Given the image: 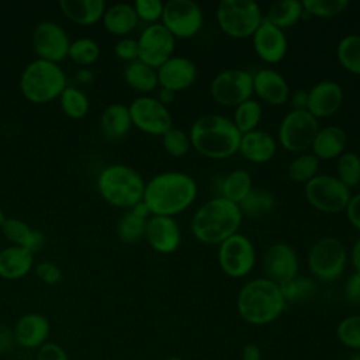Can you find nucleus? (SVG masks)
Instances as JSON below:
<instances>
[{"label":"nucleus","mask_w":360,"mask_h":360,"mask_svg":"<svg viewBox=\"0 0 360 360\" xmlns=\"http://www.w3.org/2000/svg\"><path fill=\"white\" fill-rule=\"evenodd\" d=\"M195 180L183 172H162L145 183L142 201L152 215L176 217L186 211L197 198Z\"/></svg>","instance_id":"f257e3e1"},{"label":"nucleus","mask_w":360,"mask_h":360,"mask_svg":"<svg viewBox=\"0 0 360 360\" xmlns=\"http://www.w3.org/2000/svg\"><path fill=\"white\" fill-rule=\"evenodd\" d=\"M129 211L134 212L135 215H138L139 218H143V219H148L152 215L149 208H148V205L143 201H139L138 204H135Z\"/></svg>","instance_id":"bf43d9fd"},{"label":"nucleus","mask_w":360,"mask_h":360,"mask_svg":"<svg viewBox=\"0 0 360 360\" xmlns=\"http://www.w3.org/2000/svg\"><path fill=\"white\" fill-rule=\"evenodd\" d=\"M204 22L201 7L193 0H169L163 6L160 24L174 37L188 39L195 37Z\"/></svg>","instance_id":"ddd939ff"},{"label":"nucleus","mask_w":360,"mask_h":360,"mask_svg":"<svg viewBox=\"0 0 360 360\" xmlns=\"http://www.w3.org/2000/svg\"><path fill=\"white\" fill-rule=\"evenodd\" d=\"M97 190L110 205L131 210L142 201L145 181L134 167L115 163L101 170L97 177Z\"/></svg>","instance_id":"39448f33"},{"label":"nucleus","mask_w":360,"mask_h":360,"mask_svg":"<svg viewBox=\"0 0 360 360\" xmlns=\"http://www.w3.org/2000/svg\"><path fill=\"white\" fill-rule=\"evenodd\" d=\"M252 42L255 53L267 65L281 62L288 51V41L284 31L273 25L264 17L252 35Z\"/></svg>","instance_id":"a211bd4d"},{"label":"nucleus","mask_w":360,"mask_h":360,"mask_svg":"<svg viewBox=\"0 0 360 360\" xmlns=\"http://www.w3.org/2000/svg\"><path fill=\"white\" fill-rule=\"evenodd\" d=\"M253 94L270 105H283L290 98V86L281 73L264 68L253 75Z\"/></svg>","instance_id":"5701e85b"},{"label":"nucleus","mask_w":360,"mask_h":360,"mask_svg":"<svg viewBox=\"0 0 360 360\" xmlns=\"http://www.w3.org/2000/svg\"><path fill=\"white\" fill-rule=\"evenodd\" d=\"M114 52L117 55V58H120L121 60L125 62H134L138 59V41L129 37H124L121 38L115 46H114Z\"/></svg>","instance_id":"09e8293b"},{"label":"nucleus","mask_w":360,"mask_h":360,"mask_svg":"<svg viewBox=\"0 0 360 360\" xmlns=\"http://www.w3.org/2000/svg\"><path fill=\"white\" fill-rule=\"evenodd\" d=\"M6 219H7V218H6L4 212H3V210H0V228L3 226V224L6 222Z\"/></svg>","instance_id":"e2e57ef3"},{"label":"nucleus","mask_w":360,"mask_h":360,"mask_svg":"<svg viewBox=\"0 0 360 360\" xmlns=\"http://www.w3.org/2000/svg\"><path fill=\"white\" fill-rule=\"evenodd\" d=\"M345 100L343 89L333 80H322L308 90L307 111L318 121L329 118L342 107Z\"/></svg>","instance_id":"4be33fe9"},{"label":"nucleus","mask_w":360,"mask_h":360,"mask_svg":"<svg viewBox=\"0 0 360 360\" xmlns=\"http://www.w3.org/2000/svg\"><path fill=\"white\" fill-rule=\"evenodd\" d=\"M345 214H346V218L349 221V224L360 231V193H356L353 195H350L349 198V202L345 208Z\"/></svg>","instance_id":"603ef678"},{"label":"nucleus","mask_w":360,"mask_h":360,"mask_svg":"<svg viewBox=\"0 0 360 360\" xmlns=\"http://www.w3.org/2000/svg\"><path fill=\"white\" fill-rule=\"evenodd\" d=\"M143 238L155 252L172 255L180 248L181 231L173 217L150 215L146 221Z\"/></svg>","instance_id":"6ab92c4d"},{"label":"nucleus","mask_w":360,"mask_h":360,"mask_svg":"<svg viewBox=\"0 0 360 360\" xmlns=\"http://www.w3.org/2000/svg\"><path fill=\"white\" fill-rule=\"evenodd\" d=\"M264 277L277 285H283L298 276V256L295 249L284 242L271 243L262 259Z\"/></svg>","instance_id":"f3484780"},{"label":"nucleus","mask_w":360,"mask_h":360,"mask_svg":"<svg viewBox=\"0 0 360 360\" xmlns=\"http://www.w3.org/2000/svg\"><path fill=\"white\" fill-rule=\"evenodd\" d=\"M345 298L349 304L360 307V273H352L345 283Z\"/></svg>","instance_id":"3c124183"},{"label":"nucleus","mask_w":360,"mask_h":360,"mask_svg":"<svg viewBox=\"0 0 360 360\" xmlns=\"http://www.w3.org/2000/svg\"><path fill=\"white\" fill-rule=\"evenodd\" d=\"M304 13L316 18H332L346 11L349 0H304Z\"/></svg>","instance_id":"c03bdc74"},{"label":"nucleus","mask_w":360,"mask_h":360,"mask_svg":"<svg viewBox=\"0 0 360 360\" xmlns=\"http://www.w3.org/2000/svg\"><path fill=\"white\" fill-rule=\"evenodd\" d=\"M68 58H70L76 65L90 66L100 58L98 44L87 37L75 39L70 42Z\"/></svg>","instance_id":"a19ab883"},{"label":"nucleus","mask_w":360,"mask_h":360,"mask_svg":"<svg viewBox=\"0 0 360 360\" xmlns=\"http://www.w3.org/2000/svg\"><path fill=\"white\" fill-rule=\"evenodd\" d=\"M336 177L349 188L360 184V156L354 152H343L336 159Z\"/></svg>","instance_id":"ea45409f"},{"label":"nucleus","mask_w":360,"mask_h":360,"mask_svg":"<svg viewBox=\"0 0 360 360\" xmlns=\"http://www.w3.org/2000/svg\"><path fill=\"white\" fill-rule=\"evenodd\" d=\"M35 274L38 276V278L41 281H44L45 284H49V285L59 283L60 277H62L60 269L55 263H51V262L38 263L35 266Z\"/></svg>","instance_id":"8fccbe9b"},{"label":"nucleus","mask_w":360,"mask_h":360,"mask_svg":"<svg viewBox=\"0 0 360 360\" xmlns=\"http://www.w3.org/2000/svg\"><path fill=\"white\" fill-rule=\"evenodd\" d=\"M138 59L158 69L174 55L176 38L160 24H149L138 37Z\"/></svg>","instance_id":"2eb2a0df"},{"label":"nucleus","mask_w":360,"mask_h":360,"mask_svg":"<svg viewBox=\"0 0 360 360\" xmlns=\"http://www.w3.org/2000/svg\"><path fill=\"white\" fill-rule=\"evenodd\" d=\"M165 360H183V359L179 356H170V357H166Z\"/></svg>","instance_id":"0e129e2a"},{"label":"nucleus","mask_w":360,"mask_h":360,"mask_svg":"<svg viewBox=\"0 0 360 360\" xmlns=\"http://www.w3.org/2000/svg\"><path fill=\"white\" fill-rule=\"evenodd\" d=\"M70 39L68 32L53 21L39 22L32 32V48L38 59L59 63L68 58Z\"/></svg>","instance_id":"dca6fc26"},{"label":"nucleus","mask_w":360,"mask_h":360,"mask_svg":"<svg viewBox=\"0 0 360 360\" xmlns=\"http://www.w3.org/2000/svg\"><path fill=\"white\" fill-rule=\"evenodd\" d=\"M156 73L159 87L177 93L187 90L194 84L198 70L195 63L188 58L173 55L156 69Z\"/></svg>","instance_id":"aec40b11"},{"label":"nucleus","mask_w":360,"mask_h":360,"mask_svg":"<svg viewBox=\"0 0 360 360\" xmlns=\"http://www.w3.org/2000/svg\"><path fill=\"white\" fill-rule=\"evenodd\" d=\"M15 346L27 350H37L48 342L51 323L39 312H27L21 315L13 326Z\"/></svg>","instance_id":"412c9836"},{"label":"nucleus","mask_w":360,"mask_h":360,"mask_svg":"<svg viewBox=\"0 0 360 360\" xmlns=\"http://www.w3.org/2000/svg\"><path fill=\"white\" fill-rule=\"evenodd\" d=\"M346 360H360V352H353V353H350V354L346 357Z\"/></svg>","instance_id":"680f3d73"},{"label":"nucleus","mask_w":360,"mask_h":360,"mask_svg":"<svg viewBox=\"0 0 360 360\" xmlns=\"http://www.w3.org/2000/svg\"><path fill=\"white\" fill-rule=\"evenodd\" d=\"M1 232L13 246L24 248L31 253L38 252L45 243V235L41 231L32 229L18 218H7L1 226Z\"/></svg>","instance_id":"a878e982"},{"label":"nucleus","mask_w":360,"mask_h":360,"mask_svg":"<svg viewBox=\"0 0 360 360\" xmlns=\"http://www.w3.org/2000/svg\"><path fill=\"white\" fill-rule=\"evenodd\" d=\"M277 146L278 143L271 134L255 129L242 135L238 153L250 163L262 165L270 162L276 156Z\"/></svg>","instance_id":"b1692460"},{"label":"nucleus","mask_w":360,"mask_h":360,"mask_svg":"<svg viewBox=\"0 0 360 360\" xmlns=\"http://www.w3.org/2000/svg\"><path fill=\"white\" fill-rule=\"evenodd\" d=\"M217 259L224 274L231 278H242L256 264V249L246 235L238 232L218 245Z\"/></svg>","instance_id":"9b49d317"},{"label":"nucleus","mask_w":360,"mask_h":360,"mask_svg":"<svg viewBox=\"0 0 360 360\" xmlns=\"http://www.w3.org/2000/svg\"><path fill=\"white\" fill-rule=\"evenodd\" d=\"M304 195L312 208L323 214H339L345 211L352 194L336 176L316 174L304 184Z\"/></svg>","instance_id":"9d476101"},{"label":"nucleus","mask_w":360,"mask_h":360,"mask_svg":"<svg viewBox=\"0 0 360 360\" xmlns=\"http://www.w3.org/2000/svg\"><path fill=\"white\" fill-rule=\"evenodd\" d=\"M59 7L68 20L79 25L98 22L107 8L104 0H62Z\"/></svg>","instance_id":"bb28decb"},{"label":"nucleus","mask_w":360,"mask_h":360,"mask_svg":"<svg viewBox=\"0 0 360 360\" xmlns=\"http://www.w3.org/2000/svg\"><path fill=\"white\" fill-rule=\"evenodd\" d=\"M35 360H70V359L62 345L48 340L39 349H37Z\"/></svg>","instance_id":"de8ad7c7"},{"label":"nucleus","mask_w":360,"mask_h":360,"mask_svg":"<svg viewBox=\"0 0 360 360\" xmlns=\"http://www.w3.org/2000/svg\"><path fill=\"white\" fill-rule=\"evenodd\" d=\"M242 360H262V349L256 343H246L240 352Z\"/></svg>","instance_id":"6e6d98bb"},{"label":"nucleus","mask_w":360,"mask_h":360,"mask_svg":"<svg viewBox=\"0 0 360 360\" xmlns=\"http://www.w3.org/2000/svg\"><path fill=\"white\" fill-rule=\"evenodd\" d=\"M321 160L308 152L298 153L297 158L291 160L287 169V174L291 181L307 184L309 180H312L318 174Z\"/></svg>","instance_id":"4c0bfd02"},{"label":"nucleus","mask_w":360,"mask_h":360,"mask_svg":"<svg viewBox=\"0 0 360 360\" xmlns=\"http://www.w3.org/2000/svg\"><path fill=\"white\" fill-rule=\"evenodd\" d=\"M253 188L252 174L245 169H235L221 180V197L240 204Z\"/></svg>","instance_id":"473e14b6"},{"label":"nucleus","mask_w":360,"mask_h":360,"mask_svg":"<svg viewBox=\"0 0 360 360\" xmlns=\"http://www.w3.org/2000/svg\"><path fill=\"white\" fill-rule=\"evenodd\" d=\"M291 101V110H307L308 104V90H295L292 94H290Z\"/></svg>","instance_id":"5fc2aeb1"},{"label":"nucleus","mask_w":360,"mask_h":360,"mask_svg":"<svg viewBox=\"0 0 360 360\" xmlns=\"http://www.w3.org/2000/svg\"><path fill=\"white\" fill-rule=\"evenodd\" d=\"M336 58L339 65L349 73L360 76V35L347 34L336 46Z\"/></svg>","instance_id":"72a5a7b5"},{"label":"nucleus","mask_w":360,"mask_h":360,"mask_svg":"<svg viewBox=\"0 0 360 360\" xmlns=\"http://www.w3.org/2000/svg\"><path fill=\"white\" fill-rule=\"evenodd\" d=\"M162 146L167 155L173 158H181L191 149L190 135L181 128L172 127L162 135Z\"/></svg>","instance_id":"a18cd8bd"},{"label":"nucleus","mask_w":360,"mask_h":360,"mask_svg":"<svg viewBox=\"0 0 360 360\" xmlns=\"http://www.w3.org/2000/svg\"><path fill=\"white\" fill-rule=\"evenodd\" d=\"M211 97L222 107H236L253 96V75L243 69H225L210 84Z\"/></svg>","instance_id":"f8f14e48"},{"label":"nucleus","mask_w":360,"mask_h":360,"mask_svg":"<svg viewBox=\"0 0 360 360\" xmlns=\"http://www.w3.org/2000/svg\"><path fill=\"white\" fill-rule=\"evenodd\" d=\"M100 127L103 134L108 139L124 138L132 127L128 107L121 103H114L107 105L101 112Z\"/></svg>","instance_id":"c756f323"},{"label":"nucleus","mask_w":360,"mask_h":360,"mask_svg":"<svg viewBox=\"0 0 360 360\" xmlns=\"http://www.w3.org/2000/svg\"><path fill=\"white\" fill-rule=\"evenodd\" d=\"M338 340L353 352H360V314H352L340 319L336 326Z\"/></svg>","instance_id":"79ce46f5"},{"label":"nucleus","mask_w":360,"mask_h":360,"mask_svg":"<svg viewBox=\"0 0 360 360\" xmlns=\"http://www.w3.org/2000/svg\"><path fill=\"white\" fill-rule=\"evenodd\" d=\"M132 6L138 20L145 21L149 25L160 21L165 3H162L160 0H135Z\"/></svg>","instance_id":"49530a36"},{"label":"nucleus","mask_w":360,"mask_h":360,"mask_svg":"<svg viewBox=\"0 0 360 360\" xmlns=\"http://www.w3.org/2000/svg\"><path fill=\"white\" fill-rule=\"evenodd\" d=\"M302 1L298 0H278L270 4L264 18L280 30L290 28L295 25L304 17Z\"/></svg>","instance_id":"2f4dec72"},{"label":"nucleus","mask_w":360,"mask_h":360,"mask_svg":"<svg viewBox=\"0 0 360 360\" xmlns=\"http://www.w3.org/2000/svg\"><path fill=\"white\" fill-rule=\"evenodd\" d=\"M15 346L13 328L0 322V356L8 353Z\"/></svg>","instance_id":"864d4df0"},{"label":"nucleus","mask_w":360,"mask_h":360,"mask_svg":"<svg viewBox=\"0 0 360 360\" xmlns=\"http://www.w3.org/2000/svg\"><path fill=\"white\" fill-rule=\"evenodd\" d=\"M104 28L117 37H125L138 25V17L134 6L129 3H115L105 8L103 15Z\"/></svg>","instance_id":"c85d7f7f"},{"label":"nucleus","mask_w":360,"mask_h":360,"mask_svg":"<svg viewBox=\"0 0 360 360\" xmlns=\"http://www.w3.org/2000/svg\"><path fill=\"white\" fill-rule=\"evenodd\" d=\"M34 264V253L20 246H8L0 250V277L18 280L25 277Z\"/></svg>","instance_id":"cd10ccee"},{"label":"nucleus","mask_w":360,"mask_h":360,"mask_svg":"<svg viewBox=\"0 0 360 360\" xmlns=\"http://www.w3.org/2000/svg\"><path fill=\"white\" fill-rule=\"evenodd\" d=\"M280 285L266 277L245 283L236 295V311L250 325L262 326L274 322L285 309Z\"/></svg>","instance_id":"20e7f679"},{"label":"nucleus","mask_w":360,"mask_h":360,"mask_svg":"<svg viewBox=\"0 0 360 360\" xmlns=\"http://www.w3.org/2000/svg\"><path fill=\"white\" fill-rule=\"evenodd\" d=\"M156 98H158L163 105H166V107H167L170 103H173V101H174V98H176V93H174V91H172V90H169V89H163V87H160Z\"/></svg>","instance_id":"13d9d810"},{"label":"nucleus","mask_w":360,"mask_h":360,"mask_svg":"<svg viewBox=\"0 0 360 360\" xmlns=\"http://www.w3.org/2000/svg\"><path fill=\"white\" fill-rule=\"evenodd\" d=\"M146 221L143 218H139L134 212L128 211L124 214L118 224H117V233L118 238L125 242V243H135L139 239L145 236V228H146Z\"/></svg>","instance_id":"37998d69"},{"label":"nucleus","mask_w":360,"mask_h":360,"mask_svg":"<svg viewBox=\"0 0 360 360\" xmlns=\"http://www.w3.org/2000/svg\"><path fill=\"white\" fill-rule=\"evenodd\" d=\"M132 125L148 135L162 136L173 127V118L166 105L156 97L139 96L128 105Z\"/></svg>","instance_id":"4468645a"},{"label":"nucleus","mask_w":360,"mask_h":360,"mask_svg":"<svg viewBox=\"0 0 360 360\" xmlns=\"http://www.w3.org/2000/svg\"><path fill=\"white\" fill-rule=\"evenodd\" d=\"M318 120L307 110H290L280 121L277 143L292 153H302L311 148L319 129Z\"/></svg>","instance_id":"1a4fd4ad"},{"label":"nucleus","mask_w":360,"mask_h":360,"mask_svg":"<svg viewBox=\"0 0 360 360\" xmlns=\"http://www.w3.org/2000/svg\"><path fill=\"white\" fill-rule=\"evenodd\" d=\"M349 260L345 243L335 236L318 239L309 249L308 267L319 281H333L342 276Z\"/></svg>","instance_id":"6e6552de"},{"label":"nucleus","mask_w":360,"mask_h":360,"mask_svg":"<svg viewBox=\"0 0 360 360\" xmlns=\"http://www.w3.org/2000/svg\"><path fill=\"white\" fill-rule=\"evenodd\" d=\"M346 131L339 125H326L318 129L311 145V153L319 160H332L346 152Z\"/></svg>","instance_id":"393cba45"},{"label":"nucleus","mask_w":360,"mask_h":360,"mask_svg":"<svg viewBox=\"0 0 360 360\" xmlns=\"http://www.w3.org/2000/svg\"><path fill=\"white\" fill-rule=\"evenodd\" d=\"M124 80L132 90L141 93V96H149V93L156 90L159 86L156 69L148 66L139 59L129 62L125 66Z\"/></svg>","instance_id":"7c9ffc66"},{"label":"nucleus","mask_w":360,"mask_h":360,"mask_svg":"<svg viewBox=\"0 0 360 360\" xmlns=\"http://www.w3.org/2000/svg\"><path fill=\"white\" fill-rule=\"evenodd\" d=\"M276 207V197L271 191L253 187L252 191L239 204L242 215L250 218H259L269 214Z\"/></svg>","instance_id":"c9c22d12"},{"label":"nucleus","mask_w":360,"mask_h":360,"mask_svg":"<svg viewBox=\"0 0 360 360\" xmlns=\"http://www.w3.org/2000/svg\"><path fill=\"white\" fill-rule=\"evenodd\" d=\"M242 219L239 205L218 195L197 208L190 221V231L201 243L219 245L239 232Z\"/></svg>","instance_id":"f03ea898"},{"label":"nucleus","mask_w":360,"mask_h":360,"mask_svg":"<svg viewBox=\"0 0 360 360\" xmlns=\"http://www.w3.org/2000/svg\"><path fill=\"white\" fill-rule=\"evenodd\" d=\"M281 294L288 304H302L314 298L316 292V283L307 276H295L290 281L280 285Z\"/></svg>","instance_id":"e433bc0d"},{"label":"nucleus","mask_w":360,"mask_h":360,"mask_svg":"<svg viewBox=\"0 0 360 360\" xmlns=\"http://www.w3.org/2000/svg\"><path fill=\"white\" fill-rule=\"evenodd\" d=\"M262 115H263L262 104L252 97L233 108L232 122L235 124L236 129L243 135L257 129L262 121Z\"/></svg>","instance_id":"f704fd0d"},{"label":"nucleus","mask_w":360,"mask_h":360,"mask_svg":"<svg viewBox=\"0 0 360 360\" xmlns=\"http://www.w3.org/2000/svg\"><path fill=\"white\" fill-rule=\"evenodd\" d=\"M191 148L208 159H226L238 153L242 134L231 118L210 112L198 117L188 131Z\"/></svg>","instance_id":"7ed1b4c3"},{"label":"nucleus","mask_w":360,"mask_h":360,"mask_svg":"<svg viewBox=\"0 0 360 360\" xmlns=\"http://www.w3.org/2000/svg\"><path fill=\"white\" fill-rule=\"evenodd\" d=\"M68 87L63 69L53 62L34 59L20 76L21 94L34 104H45L58 98Z\"/></svg>","instance_id":"423d86ee"},{"label":"nucleus","mask_w":360,"mask_h":360,"mask_svg":"<svg viewBox=\"0 0 360 360\" xmlns=\"http://www.w3.org/2000/svg\"><path fill=\"white\" fill-rule=\"evenodd\" d=\"M60 108L66 117L72 120H80L86 117L90 108L89 97L77 87L68 86L59 96Z\"/></svg>","instance_id":"58836bf2"},{"label":"nucleus","mask_w":360,"mask_h":360,"mask_svg":"<svg viewBox=\"0 0 360 360\" xmlns=\"http://www.w3.org/2000/svg\"><path fill=\"white\" fill-rule=\"evenodd\" d=\"M76 77H77V80L82 82V83H89V82H91V79H93V72H91L90 69H87V68H83V69H80V70L77 72Z\"/></svg>","instance_id":"052dcab7"},{"label":"nucleus","mask_w":360,"mask_h":360,"mask_svg":"<svg viewBox=\"0 0 360 360\" xmlns=\"http://www.w3.org/2000/svg\"><path fill=\"white\" fill-rule=\"evenodd\" d=\"M349 259L352 262V266H353L354 271L360 273V238L353 243Z\"/></svg>","instance_id":"4d7b16f0"},{"label":"nucleus","mask_w":360,"mask_h":360,"mask_svg":"<svg viewBox=\"0 0 360 360\" xmlns=\"http://www.w3.org/2000/svg\"><path fill=\"white\" fill-rule=\"evenodd\" d=\"M264 14L253 0H221L215 10L217 24L221 31L233 38H252Z\"/></svg>","instance_id":"0eeeda50"}]
</instances>
